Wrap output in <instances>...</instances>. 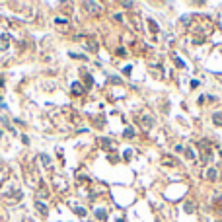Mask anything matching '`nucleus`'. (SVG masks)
Returning a JSON list of instances; mask_svg holds the SVG:
<instances>
[{"label":"nucleus","mask_w":222,"mask_h":222,"mask_svg":"<svg viewBox=\"0 0 222 222\" xmlns=\"http://www.w3.org/2000/svg\"><path fill=\"white\" fill-rule=\"evenodd\" d=\"M173 152H177V154H179V152H183V146H181V144H176V148H173Z\"/></svg>","instance_id":"obj_17"},{"label":"nucleus","mask_w":222,"mask_h":222,"mask_svg":"<svg viewBox=\"0 0 222 222\" xmlns=\"http://www.w3.org/2000/svg\"><path fill=\"white\" fill-rule=\"evenodd\" d=\"M35 207L41 210V214H47V212H49V209H47V207H45V205H43L41 201H35Z\"/></svg>","instance_id":"obj_7"},{"label":"nucleus","mask_w":222,"mask_h":222,"mask_svg":"<svg viewBox=\"0 0 222 222\" xmlns=\"http://www.w3.org/2000/svg\"><path fill=\"white\" fill-rule=\"evenodd\" d=\"M86 8H90V12H96V10H99V4H94V2H84Z\"/></svg>","instance_id":"obj_8"},{"label":"nucleus","mask_w":222,"mask_h":222,"mask_svg":"<svg viewBox=\"0 0 222 222\" xmlns=\"http://www.w3.org/2000/svg\"><path fill=\"white\" fill-rule=\"evenodd\" d=\"M2 123H4V125H6V127H8V129H10V131L14 133V127H12V125H10V123H8V117H2Z\"/></svg>","instance_id":"obj_15"},{"label":"nucleus","mask_w":222,"mask_h":222,"mask_svg":"<svg viewBox=\"0 0 222 222\" xmlns=\"http://www.w3.org/2000/svg\"><path fill=\"white\" fill-rule=\"evenodd\" d=\"M195 209H197V205L193 201H187L185 205H183V210H185V212H189V214H191V212H195Z\"/></svg>","instance_id":"obj_2"},{"label":"nucleus","mask_w":222,"mask_h":222,"mask_svg":"<svg viewBox=\"0 0 222 222\" xmlns=\"http://www.w3.org/2000/svg\"><path fill=\"white\" fill-rule=\"evenodd\" d=\"M125 137L133 138V137H135V129H133V127H127V129H125Z\"/></svg>","instance_id":"obj_11"},{"label":"nucleus","mask_w":222,"mask_h":222,"mask_svg":"<svg viewBox=\"0 0 222 222\" xmlns=\"http://www.w3.org/2000/svg\"><path fill=\"white\" fill-rule=\"evenodd\" d=\"M212 123H214V125H222V113H214V115H212Z\"/></svg>","instance_id":"obj_9"},{"label":"nucleus","mask_w":222,"mask_h":222,"mask_svg":"<svg viewBox=\"0 0 222 222\" xmlns=\"http://www.w3.org/2000/svg\"><path fill=\"white\" fill-rule=\"evenodd\" d=\"M162 164H164V166H177V160H173V158H170V156H166L162 160Z\"/></svg>","instance_id":"obj_5"},{"label":"nucleus","mask_w":222,"mask_h":222,"mask_svg":"<svg viewBox=\"0 0 222 222\" xmlns=\"http://www.w3.org/2000/svg\"><path fill=\"white\" fill-rule=\"evenodd\" d=\"M216 177H218L216 168H209V170H207V179H209V181H216Z\"/></svg>","instance_id":"obj_1"},{"label":"nucleus","mask_w":222,"mask_h":222,"mask_svg":"<svg viewBox=\"0 0 222 222\" xmlns=\"http://www.w3.org/2000/svg\"><path fill=\"white\" fill-rule=\"evenodd\" d=\"M72 92H74V94H82V92H84V86L78 84V82H74V84H72Z\"/></svg>","instance_id":"obj_6"},{"label":"nucleus","mask_w":222,"mask_h":222,"mask_svg":"<svg viewBox=\"0 0 222 222\" xmlns=\"http://www.w3.org/2000/svg\"><path fill=\"white\" fill-rule=\"evenodd\" d=\"M39 160H41V164H43L45 168H49V166H51V158L47 156V154H41V156H39Z\"/></svg>","instance_id":"obj_4"},{"label":"nucleus","mask_w":222,"mask_h":222,"mask_svg":"<svg viewBox=\"0 0 222 222\" xmlns=\"http://www.w3.org/2000/svg\"><path fill=\"white\" fill-rule=\"evenodd\" d=\"M185 152H187V158H189V160H195V152L191 150V148H187Z\"/></svg>","instance_id":"obj_14"},{"label":"nucleus","mask_w":222,"mask_h":222,"mask_svg":"<svg viewBox=\"0 0 222 222\" xmlns=\"http://www.w3.org/2000/svg\"><path fill=\"white\" fill-rule=\"evenodd\" d=\"M74 212H76L78 216H86V209H84V207H76V209H74Z\"/></svg>","instance_id":"obj_13"},{"label":"nucleus","mask_w":222,"mask_h":222,"mask_svg":"<svg viewBox=\"0 0 222 222\" xmlns=\"http://www.w3.org/2000/svg\"><path fill=\"white\" fill-rule=\"evenodd\" d=\"M173 60H176V65L179 66V68H183V66H185V62H183V60L179 59V57H176V59H173Z\"/></svg>","instance_id":"obj_16"},{"label":"nucleus","mask_w":222,"mask_h":222,"mask_svg":"<svg viewBox=\"0 0 222 222\" xmlns=\"http://www.w3.org/2000/svg\"><path fill=\"white\" fill-rule=\"evenodd\" d=\"M96 216H98V218H99L101 222H103L105 218H107V214H105V210H101V209H99V210H96Z\"/></svg>","instance_id":"obj_12"},{"label":"nucleus","mask_w":222,"mask_h":222,"mask_svg":"<svg viewBox=\"0 0 222 222\" xmlns=\"http://www.w3.org/2000/svg\"><path fill=\"white\" fill-rule=\"evenodd\" d=\"M140 125H142L144 129H150L152 125H154V121H152V117H142L140 119Z\"/></svg>","instance_id":"obj_3"},{"label":"nucleus","mask_w":222,"mask_h":222,"mask_svg":"<svg viewBox=\"0 0 222 222\" xmlns=\"http://www.w3.org/2000/svg\"><path fill=\"white\" fill-rule=\"evenodd\" d=\"M99 144L103 146L105 150H111V142H109V140H107V138H99Z\"/></svg>","instance_id":"obj_10"}]
</instances>
